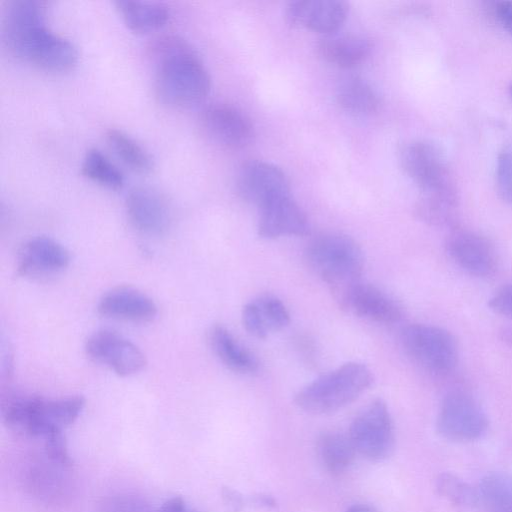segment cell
I'll return each instance as SVG.
<instances>
[{"label":"cell","instance_id":"cell-33","mask_svg":"<svg viewBox=\"0 0 512 512\" xmlns=\"http://www.w3.org/2000/svg\"><path fill=\"white\" fill-rule=\"evenodd\" d=\"M47 457L54 463L69 466L72 463L63 433L55 434L44 441Z\"/></svg>","mask_w":512,"mask_h":512},{"label":"cell","instance_id":"cell-41","mask_svg":"<svg viewBox=\"0 0 512 512\" xmlns=\"http://www.w3.org/2000/svg\"><path fill=\"white\" fill-rule=\"evenodd\" d=\"M498 512H512V509L503 510V511H498Z\"/></svg>","mask_w":512,"mask_h":512},{"label":"cell","instance_id":"cell-26","mask_svg":"<svg viewBox=\"0 0 512 512\" xmlns=\"http://www.w3.org/2000/svg\"><path fill=\"white\" fill-rule=\"evenodd\" d=\"M336 100L343 110L358 116L371 115L380 105L378 94L372 86L363 78L353 75L340 80Z\"/></svg>","mask_w":512,"mask_h":512},{"label":"cell","instance_id":"cell-4","mask_svg":"<svg viewBox=\"0 0 512 512\" xmlns=\"http://www.w3.org/2000/svg\"><path fill=\"white\" fill-rule=\"evenodd\" d=\"M372 382V372L366 365L349 362L303 387L294 401L307 413L329 414L356 400Z\"/></svg>","mask_w":512,"mask_h":512},{"label":"cell","instance_id":"cell-6","mask_svg":"<svg viewBox=\"0 0 512 512\" xmlns=\"http://www.w3.org/2000/svg\"><path fill=\"white\" fill-rule=\"evenodd\" d=\"M356 452L371 461L388 458L395 445L394 427L386 403L376 399L353 419L348 433Z\"/></svg>","mask_w":512,"mask_h":512},{"label":"cell","instance_id":"cell-14","mask_svg":"<svg viewBox=\"0 0 512 512\" xmlns=\"http://www.w3.org/2000/svg\"><path fill=\"white\" fill-rule=\"evenodd\" d=\"M70 253L61 243L46 236L28 239L19 249L17 271L30 278L58 274L70 264Z\"/></svg>","mask_w":512,"mask_h":512},{"label":"cell","instance_id":"cell-32","mask_svg":"<svg viewBox=\"0 0 512 512\" xmlns=\"http://www.w3.org/2000/svg\"><path fill=\"white\" fill-rule=\"evenodd\" d=\"M496 185L500 197L512 205V148H505L498 154Z\"/></svg>","mask_w":512,"mask_h":512},{"label":"cell","instance_id":"cell-39","mask_svg":"<svg viewBox=\"0 0 512 512\" xmlns=\"http://www.w3.org/2000/svg\"><path fill=\"white\" fill-rule=\"evenodd\" d=\"M346 512H376L371 506L367 504H353L349 506Z\"/></svg>","mask_w":512,"mask_h":512},{"label":"cell","instance_id":"cell-9","mask_svg":"<svg viewBox=\"0 0 512 512\" xmlns=\"http://www.w3.org/2000/svg\"><path fill=\"white\" fill-rule=\"evenodd\" d=\"M85 352L94 362L119 376H131L144 369L146 358L130 340L112 330H99L85 343Z\"/></svg>","mask_w":512,"mask_h":512},{"label":"cell","instance_id":"cell-12","mask_svg":"<svg viewBox=\"0 0 512 512\" xmlns=\"http://www.w3.org/2000/svg\"><path fill=\"white\" fill-rule=\"evenodd\" d=\"M334 298L341 309L378 323H395L403 315L401 305L392 296L362 280Z\"/></svg>","mask_w":512,"mask_h":512},{"label":"cell","instance_id":"cell-5","mask_svg":"<svg viewBox=\"0 0 512 512\" xmlns=\"http://www.w3.org/2000/svg\"><path fill=\"white\" fill-rule=\"evenodd\" d=\"M400 342L408 357L421 368L446 374L458 362V346L446 329L429 324H411L403 328Z\"/></svg>","mask_w":512,"mask_h":512},{"label":"cell","instance_id":"cell-34","mask_svg":"<svg viewBox=\"0 0 512 512\" xmlns=\"http://www.w3.org/2000/svg\"><path fill=\"white\" fill-rule=\"evenodd\" d=\"M488 306L497 314L512 317V283L497 289L490 297Z\"/></svg>","mask_w":512,"mask_h":512},{"label":"cell","instance_id":"cell-1","mask_svg":"<svg viewBox=\"0 0 512 512\" xmlns=\"http://www.w3.org/2000/svg\"><path fill=\"white\" fill-rule=\"evenodd\" d=\"M148 55L156 66L154 88L160 102L187 108L206 98L211 87L209 73L184 39L158 36L150 43Z\"/></svg>","mask_w":512,"mask_h":512},{"label":"cell","instance_id":"cell-18","mask_svg":"<svg viewBox=\"0 0 512 512\" xmlns=\"http://www.w3.org/2000/svg\"><path fill=\"white\" fill-rule=\"evenodd\" d=\"M97 309L107 318L133 323L150 322L158 313L157 305L149 296L125 286L104 293L99 299Z\"/></svg>","mask_w":512,"mask_h":512},{"label":"cell","instance_id":"cell-22","mask_svg":"<svg viewBox=\"0 0 512 512\" xmlns=\"http://www.w3.org/2000/svg\"><path fill=\"white\" fill-rule=\"evenodd\" d=\"M371 47V42L364 36L333 33L318 42L317 51L326 62L347 69L364 62L371 52Z\"/></svg>","mask_w":512,"mask_h":512},{"label":"cell","instance_id":"cell-35","mask_svg":"<svg viewBox=\"0 0 512 512\" xmlns=\"http://www.w3.org/2000/svg\"><path fill=\"white\" fill-rule=\"evenodd\" d=\"M491 12L499 25L512 37V0L494 2Z\"/></svg>","mask_w":512,"mask_h":512},{"label":"cell","instance_id":"cell-2","mask_svg":"<svg viewBox=\"0 0 512 512\" xmlns=\"http://www.w3.org/2000/svg\"><path fill=\"white\" fill-rule=\"evenodd\" d=\"M84 406L85 399L81 396L58 399L12 396L3 404L2 415L8 427L45 441L75 422Z\"/></svg>","mask_w":512,"mask_h":512},{"label":"cell","instance_id":"cell-25","mask_svg":"<svg viewBox=\"0 0 512 512\" xmlns=\"http://www.w3.org/2000/svg\"><path fill=\"white\" fill-rule=\"evenodd\" d=\"M115 5L127 27L137 33L156 31L170 17L169 9L158 2L118 0Z\"/></svg>","mask_w":512,"mask_h":512},{"label":"cell","instance_id":"cell-24","mask_svg":"<svg viewBox=\"0 0 512 512\" xmlns=\"http://www.w3.org/2000/svg\"><path fill=\"white\" fill-rule=\"evenodd\" d=\"M209 343L214 354L229 370L240 374H252L258 370L255 356L241 345L226 327H211Z\"/></svg>","mask_w":512,"mask_h":512},{"label":"cell","instance_id":"cell-16","mask_svg":"<svg viewBox=\"0 0 512 512\" xmlns=\"http://www.w3.org/2000/svg\"><path fill=\"white\" fill-rule=\"evenodd\" d=\"M126 212L131 225L146 235H162L170 226V210L165 199L149 187L130 191L126 198Z\"/></svg>","mask_w":512,"mask_h":512},{"label":"cell","instance_id":"cell-23","mask_svg":"<svg viewBox=\"0 0 512 512\" xmlns=\"http://www.w3.org/2000/svg\"><path fill=\"white\" fill-rule=\"evenodd\" d=\"M458 192L455 183L421 191L415 204V214L423 222L443 226L453 222L458 209Z\"/></svg>","mask_w":512,"mask_h":512},{"label":"cell","instance_id":"cell-7","mask_svg":"<svg viewBox=\"0 0 512 512\" xmlns=\"http://www.w3.org/2000/svg\"><path fill=\"white\" fill-rule=\"evenodd\" d=\"M436 427L447 440L470 442L486 433L488 418L475 398L463 391H452L442 400Z\"/></svg>","mask_w":512,"mask_h":512},{"label":"cell","instance_id":"cell-3","mask_svg":"<svg viewBox=\"0 0 512 512\" xmlns=\"http://www.w3.org/2000/svg\"><path fill=\"white\" fill-rule=\"evenodd\" d=\"M304 254L309 268L328 285L334 297L361 280L363 251L347 235L321 234L308 243Z\"/></svg>","mask_w":512,"mask_h":512},{"label":"cell","instance_id":"cell-30","mask_svg":"<svg viewBox=\"0 0 512 512\" xmlns=\"http://www.w3.org/2000/svg\"><path fill=\"white\" fill-rule=\"evenodd\" d=\"M81 173L109 189L118 190L124 185V175L121 170L97 148L89 149L84 155Z\"/></svg>","mask_w":512,"mask_h":512},{"label":"cell","instance_id":"cell-27","mask_svg":"<svg viewBox=\"0 0 512 512\" xmlns=\"http://www.w3.org/2000/svg\"><path fill=\"white\" fill-rule=\"evenodd\" d=\"M316 450L323 467L334 475L345 472L356 454L349 436L334 431L324 432L318 437Z\"/></svg>","mask_w":512,"mask_h":512},{"label":"cell","instance_id":"cell-36","mask_svg":"<svg viewBox=\"0 0 512 512\" xmlns=\"http://www.w3.org/2000/svg\"><path fill=\"white\" fill-rule=\"evenodd\" d=\"M223 498L232 511L238 512L242 509L243 500L241 495H239L236 491L225 488L223 490Z\"/></svg>","mask_w":512,"mask_h":512},{"label":"cell","instance_id":"cell-10","mask_svg":"<svg viewBox=\"0 0 512 512\" xmlns=\"http://www.w3.org/2000/svg\"><path fill=\"white\" fill-rule=\"evenodd\" d=\"M235 185L238 195L244 201L258 207L290 194L285 173L274 164L260 160L242 164L237 172Z\"/></svg>","mask_w":512,"mask_h":512},{"label":"cell","instance_id":"cell-38","mask_svg":"<svg viewBox=\"0 0 512 512\" xmlns=\"http://www.w3.org/2000/svg\"><path fill=\"white\" fill-rule=\"evenodd\" d=\"M256 504H260L261 506L265 507H274L275 506V500L268 495H259L256 496L255 499Z\"/></svg>","mask_w":512,"mask_h":512},{"label":"cell","instance_id":"cell-8","mask_svg":"<svg viewBox=\"0 0 512 512\" xmlns=\"http://www.w3.org/2000/svg\"><path fill=\"white\" fill-rule=\"evenodd\" d=\"M399 162L404 172L426 191L453 183L445 158L434 143L427 140H411L399 151Z\"/></svg>","mask_w":512,"mask_h":512},{"label":"cell","instance_id":"cell-17","mask_svg":"<svg viewBox=\"0 0 512 512\" xmlns=\"http://www.w3.org/2000/svg\"><path fill=\"white\" fill-rule=\"evenodd\" d=\"M348 10L341 0H297L288 4L286 17L293 25L330 35L344 23Z\"/></svg>","mask_w":512,"mask_h":512},{"label":"cell","instance_id":"cell-15","mask_svg":"<svg viewBox=\"0 0 512 512\" xmlns=\"http://www.w3.org/2000/svg\"><path fill=\"white\" fill-rule=\"evenodd\" d=\"M257 230L259 236L266 239L302 236L309 233V222L304 211L289 194L259 207Z\"/></svg>","mask_w":512,"mask_h":512},{"label":"cell","instance_id":"cell-28","mask_svg":"<svg viewBox=\"0 0 512 512\" xmlns=\"http://www.w3.org/2000/svg\"><path fill=\"white\" fill-rule=\"evenodd\" d=\"M105 138L114 154L131 170L144 174L153 169L151 155L126 132L111 128Z\"/></svg>","mask_w":512,"mask_h":512},{"label":"cell","instance_id":"cell-11","mask_svg":"<svg viewBox=\"0 0 512 512\" xmlns=\"http://www.w3.org/2000/svg\"><path fill=\"white\" fill-rule=\"evenodd\" d=\"M200 123L205 134L225 148H243L254 137V127L249 117L230 104L214 103L207 106L201 114Z\"/></svg>","mask_w":512,"mask_h":512},{"label":"cell","instance_id":"cell-13","mask_svg":"<svg viewBox=\"0 0 512 512\" xmlns=\"http://www.w3.org/2000/svg\"><path fill=\"white\" fill-rule=\"evenodd\" d=\"M445 246L453 262L470 275L488 277L497 269L498 259L493 245L477 232L453 230Z\"/></svg>","mask_w":512,"mask_h":512},{"label":"cell","instance_id":"cell-21","mask_svg":"<svg viewBox=\"0 0 512 512\" xmlns=\"http://www.w3.org/2000/svg\"><path fill=\"white\" fill-rule=\"evenodd\" d=\"M242 322L249 334L266 338L269 333L285 328L290 322V315L280 299L262 295L243 307Z\"/></svg>","mask_w":512,"mask_h":512},{"label":"cell","instance_id":"cell-29","mask_svg":"<svg viewBox=\"0 0 512 512\" xmlns=\"http://www.w3.org/2000/svg\"><path fill=\"white\" fill-rule=\"evenodd\" d=\"M480 502L492 512L512 509V475L503 471L485 474L478 486Z\"/></svg>","mask_w":512,"mask_h":512},{"label":"cell","instance_id":"cell-40","mask_svg":"<svg viewBox=\"0 0 512 512\" xmlns=\"http://www.w3.org/2000/svg\"><path fill=\"white\" fill-rule=\"evenodd\" d=\"M509 94H510V96H511V98H512V82H511V84L509 85Z\"/></svg>","mask_w":512,"mask_h":512},{"label":"cell","instance_id":"cell-20","mask_svg":"<svg viewBox=\"0 0 512 512\" xmlns=\"http://www.w3.org/2000/svg\"><path fill=\"white\" fill-rule=\"evenodd\" d=\"M24 60L42 70L61 73L76 66L78 52L71 41L46 27L36 36Z\"/></svg>","mask_w":512,"mask_h":512},{"label":"cell","instance_id":"cell-37","mask_svg":"<svg viewBox=\"0 0 512 512\" xmlns=\"http://www.w3.org/2000/svg\"><path fill=\"white\" fill-rule=\"evenodd\" d=\"M158 512H191L187 510L185 501L181 497H172L160 507Z\"/></svg>","mask_w":512,"mask_h":512},{"label":"cell","instance_id":"cell-19","mask_svg":"<svg viewBox=\"0 0 512 512\" xmlns=\"http://www.w3.org/2000/svg\"><path fill=\"white\" fill-rule=\"evenodd\" d=\"M46 25L43 5L35 0H13L4 12L3 39L8 49L19 58L31 34Z\"/></svg>","mask_w":512,"mask_h":512},{"label":"cell","instance_id":"cell-31","mask_svg":"<svg viewBox=\"0 0 512 512\" xmlns=\"http://www.w3.org/2000/svg\"><path fill=\"white\" fill-rule=\"evenodd\" d=\"M436 490L452 504L463 508H474L480 503L478 489L449 472L438 475Z\"/></svg>","mask_w":512,"mask_h":512}]
</instances>
